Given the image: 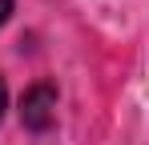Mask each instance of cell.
I'll list each match as a JSON object with an SVG mask.
<instances>
[{
	"label": "cell",
	"instance_id": "obj_1",
	"mask_svg": "<svg viewBox=\"0 0 149 145\" xmlns=\"http://www.w3.org/2000/svg\"><path fill=\"white\" fill-rule=\"evenodd\" d=\"M52 109H56V93H52V85H32V89L24 93L20 117H24L28 129H49Z\"/></svg>",
	"mask_w": 149,
	"mask_h": 145
},
{
	"label": "cell",
	"instance_id": "obj_2",
	"mask_svg": "<svg viewBox=\"0 0 149 145\" xmlns=\"http://www.w3.org/2000/svg\"><path fill=\"white\" fill-rule=\"evenodd\" d=\"M8 12H12V0H0V24L8 20Z\"/></svg>",
	"mask_w": 149,
	"mask_h": 145
},
{
	"label": "cell",
	"instance_id": "obj_3",
	"mask_svg": "<svg viewBox=\"0 0 149 145\" xmlns=\"http://www.w3.org/2000/svg\"><path fill=\"white\" fill-rule=\"evenodd\" d=\"M0 113H4V81H0Z\"/></svg>",
	"mask_w": 149,
	"mask_h": 145
}]
</instances>
